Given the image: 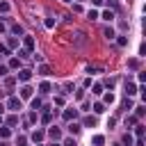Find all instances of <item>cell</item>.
<instances>
[{
  "instance_id": "1",
  "label": "cell",
  "mask_w": 146,
  "mask_h": 146,
  "mask_svg": "<svg viewBox=\"0 0 146 146\" xmlns=\"http://www.w3.org/2000/svg\"><path fill=\"white\" fill-rule=\"evenodd\" d=\"M23 46H25V50H34V39L32 36H23Z\"/></svg>"
},
{
  "instance_id": "2",
  "label": "cell",
  "mask_w": 146,
  "mask_h": 146,
  "mask_svg": "<svg viewBox=\"0 0 146 146\" xmlns=\"http://www.w3.org/2000/svg\"><path fill=\"white\" fill-rule=\"evenodd\" d=\"M30 78H32V71H27V68H23V71L18 73V80H21V82H27Z\"/></svg>"
},
{
  "instance_id": "3",
  "label": "cell",
  "mask_w": 146,
  "mask_h": 146,
  "mask_svg": "<svg viewBox=\"0 0 146 146\" xmlns=\"http://www.w3.org/2000/svg\"><path fill=\"white\" fill-rule=\"evenodd\" d=\"M7 107H9V110H21V100L11 96V98H9V103H7Z\"/></svg>"
},
{
  "instance_id": "4",
  "label": "cell",
  "mask_w": 146,
  "mask_h": 146,
  "mask_svg": "<svg viewBox=\"0 0 146 146\" xmlns=\"http://www.w3.org/2000/svg\"><path fill=\"white\" fill-rule=\"evenodd\" d=\"M91 141H94V146H103V144H105V137H103V135H94Z\"/></svg>"
},
{
  "instance_id": "5",
  "label": "cell",
  "mask_w": 146,
  "mask_h": 146,
  "mask_svg": "<svg viewBox=\"0 0 146 146\" xmlns=\"http://www.w3.org/2000/svg\"><path fill=\"white\" fill-rule=\"evenodd\" d=\"M30 96H32V87H27V84H25V87L21 89V98H30Z\"/></svg>"
},
{
  "instance_id": "6",
  "label": "cell",
  "mask_w": 146,
  "mask_h": 146,
  "mask_svg": "<svg viewBox=\"0 0 146 146\" xmlns=\"http://www.w3.org/2000/svg\"><path fill=\"white\" fill-rule=\"evenodd\" d=\"M75 116H78L75 110H66V112H64V119H66V121H71V119H75Z\"/></svg>"
},
{
  "instance_id": "7",
  "label": "cell",
  "mask_w": 146,
  "mask_h": 146,
  "mask_svg": "<svg viewBox=\"0 0 146 146\" xmlns=\"http://www.w3.org/2000/svg\"><path fill=\"white\" fill-rule=\"evenodd\" d=\"M68 130H71V135H78L82 128H80V123H68Z\"/></svg>"
},
{
  "instance_id": "8",
  "label": "cell",
  "mask_w": 146,
  "mask_h": 146,
  "mask_svg": "<svg viewBox=\"0 0 146 146\" xmlns=\"http://www.w3.org/2000/svg\"><path fill=\"white\" fill-rule=\"evenodd\" d=\"M103 100H105V103H107V105H112V103H114V100H116V98H114V94H112V91H110V94H105V96H103Z\"/></svg>"
},
{
  "instance_id": "9",
  "label": "cell",
  "mask_w": 146,
  "mask_h": 146,
  "mask_svg": "<svg viewBox=\"0 0 146 146\" xmlns=\"http://www.w3.org/2000/svg\"><path fill=\"white\" fill-rule=\"evenodd\" d=\"M32 139H34V141H41V139H43V130H34V132H32Z\"/></svg>"
},
{
  "instance_id": "10",
  "label": "cell",
  "mask_w": 146,
  "mask_h": 146,
  "mask_svg": "<svg viewBox=\"0 0 146 146\" xmlns=\"http://www.w3.org/2000/svg\"><path fill=\"white\" fill-rule=\"evenodd\" d=\"M87 18H89V21H96V18H98V11H96V9H89V11H87Z\"/></svg>"
},
{
  "instance_id": "11",
  "label": "cell",
  "mask_w": 146,
  "mask_h": 146,
  "mask_svg": "<svg viewBox=\"0 0 146 146\" xmlns=\"http://www.w3.org/2000/svg\"><path fill=\"white\" fill-rule=\"evenodd\" d=\"M103 18H105V21H114V11H112V9L103 11Z\"/></svg>"
},
{
  "instance_id": "12",
  "label": "cell",
  "mask_w": 146,
  "mask_h": 146,
  "mask_svg": "<svg viewBox=\"0 0 146 146\" xmlns=\"http://www.w3.org/2000/svg\"><path fill=\"white\" fill-rule=\"evenodd\" d=\"M125 94H128V96H132V94H137V89H135V84H130V82H128V84H125Z\"/></svg>"
},
{
  "instance_id": "13",
  "label": "cell",
  "mask_w": 146,
  "mask_h": 146,
  "mask_svg": "<svg viewBox=\"0 0 146 146\" xmlns=\"http://www.w3.org/2000/svg\"><path fill=\"white\" fill-rule=\"evenodd\" d=\"M94 112H96V114H103V112H105V105H103V103H96V105H94Z\"/></svg>"
},
{
  "instance_id": "14",
  "label": "cell",
  "mask_w": 146,
  "mask_h": 146,
  "mask_svg": "<svg viewBox=\"0 0 146 146\" xmlns=\"http://www.w3.org/2000/svg\"><path fill=\"white\" fill-rule=\"evenodd\" d=\"M103 34H105L107 39H114V30H112V27H105V30H103Z\"/></svg>"
},
{
  "instance_id": "15",
  "label": "cell",
  "mask_w": 146,
  "mask_h": 146,
  "mask_svg": "<svg viewBox=\"0 0 146 146\" xmlns=\"http://www.w3.org/2000/svg\"><path fill=\"white\" fill-rule=\"evenodd\" d=\"M50 137H52V139H59V137H62V132H59L57 128H50Z\"/></svg>"
},
{
  "instance_id": "16",
  "label": "cell",
  "mask_w": 146,
  "mask_h": 146,
  "mask_svg": "<svg viewBox=\"0 0 146 146\" xmlns=\"http://www.w3.org/2000/svg\"><path fill=\"white\" fill-rule=\"evenodd\" d=\"M39 89H41V94H48V91H50V84H48V82H41Z\"/></svg>"
},
{
  "instance_id": "17",
  "label": "cell",
  "mask_w": 146,
  "mask_h": 146,
  "mask_svg": "<svg viewBox=\"0 0 146 146\" xmlns=\"http://www.w3.org/2000/svg\"><path fill=\"white\" fill-rule=\"evenodd\" d=\"M9 66H11V68H18V66H21V59H16V57H14V59L9 62Z\"/></svg>"
},
{
  "instance_id": "18",
  "label": "cell",
  "mask_w": 146,
  "mask_h": 146,
  "mask_svg": "<svg viewBox=\"0 0 146 146\" xmlns=\"http://www.w3.org/2000/svg\"><path fill=\"white\" fill-rule=\"evenodd\" d=\"M32 110H41V100H39V98L32 100Z\"/></svg>"
},
{
  "instance_id": "19",
  "label": "cell",
  "mask_w": 146,
  "mask_h": 146,
  "mask_svg": "<svg viewBox=\"0 0 146 146\" xmlns=\"http://www.w3.org/2000/svg\"><path fill=\"white\" fill-rule=\"evenodd\" d=\"M9 135H11L9 128H0V137H9Z\"/></svg>"
},
{
  "instance_id": "20",
  "label": "cell",
  "mask_w": 146,
  "mask_h": 146,
  "mask_svg": "<svg viewBox=\"0 0 146 146\" xmlns=\"http://www.w3.org/2000/svg\"><path fill=\"white\" fill-rule=\"evenodd\" d=\"M84 125H96V119H94V116H89V119H84Z\"/></svg>"
},
{
  "instance_id": "21",
  "label": "cell",
  "mask_w": 146,
  "mask_h": 146,
  "mask_svg": "<svg viewBox=\"0 0 146 146\" xmlns=\"http://www.w3.org/2000/svg\"><path fill=\"white\" fill-rule=\"evenodd\" d=\"M46 27H48V30L55 27V21H52V18H46Z\"/></svg>"
},
{
  "instance_id": "22",
  "label": "cell",
  "mask_w": 146,
  "mask_h": 146,
  "mask_svg": "<svg viewBox=\"0 0 146 146\" xmlns=\"http://www.w3.org/2000/svg\"><path fill=\"white\" fill-rule=\"evenodd\" d=\"M119 46H121V48L128 46V39H125V36H119Z\"/></svg>"
},
{
  "instance_id": "23",
  "label": "cell",
  "mask_w": 146,
  "mask_h": 146,
  "mask_svg": "<svg viewBox=\"0 0 146 146\" xmlns=\"http://www.w3.org/2000/svg\"><path fill=\"white\" fill-rule=\"evenodd\" d=\"M11 30H14V34H21V32H23V27H21V25H14Z\"/></svg>"
},
{
  "instance_id": "24",
  "label": "cell",
  "mask_w": 146,
  "mask_h": 146,
  "mask_svg": "<svg viewBox=\"0 0 146 146\" xmlns=\"http://www.w3.org/2000/svg\"><path fill=\"white\" fill-rule=\"evenodd\" d=\"M39 73H43V75H48V73H50V68H48V66H41V68H39Z\"/></svg>"
},
{
  "instance_id": "25",
  "label": "cell",
  "mask_w": 146,
  "mask_h": 146,
  "mask_svg": "<svg viewBox=\"0 0 146 146\" xmlns=\"http://www.w3.org/2000/svg\"><path fill=\"white\" fill-rule=\"evenodd\" d=\"M141 135H144V125H137V137L141 139Z\"/></svg>"
},
{
  "instance_id": "26",
  "label": "cell",
  "mask_w": 146,
  "mask_h": 146,
  "mask_svg": "<svg viewBox=\"0 0 146 146\" xmlns=\"http://www.w3.org/2000/svg\"><path fill=\"white\" fill-rule=\"evenodd\" d=\"M123 144H128V146H130V144H132V137H130V135H125V137H123Z\"/></svg>"
},
{
  "instance_id": "27",
  "label": "cell",
  "mask_w": 146,
  "mask_h": 146,
  "mask_svg": "<svg viewBox=\"0 0 146 146\" xmlns=\"http://www.w3.org/2000/svg\"><path fill=\"white\" fill-rule=\"evenodd\" d=\"M0 11H9V5L7 2H0Z\"/></svg>"
},
{
  "instance_id": "28",
  "label": "cell",
  "mask_w": 146,
  "mask_h": 146,
  "mask_svg": "<svg viewBox=\"0 0 146 146\" xmlns=\"http://www.w3.org/2000/svg\"><path fill=\"white\" fill-rule=\"evenodd\" d=\"M64 146H75V139H66V141H64Z\"/></svg>"
},
{
  "instance_id": "29",
  "label": "cell",
  "mask_w": 146,
  "mask_h": 146,
  "mask_svg": "<svg viewBox=\"0 0 146 146\" xmlns=\"http://www.w3.org/2000/svg\"><path fill=\"white\" fill-rule=\"evenodd\" d=\"M27 141H25V137H18V146H25Z\"/></svg>"
},
{
  "instance_id": "30",
  "label": "cell",
  "mask_w": 146,
  "mask_h": 146,
  "mask_svg": "<svg viewBox=\"0 0 146 146\" xmlns=\"http://www.w3.org/2000/svg\"><path fill=\"white\" fill-rule=\"evenodd\" d=\"M0 52H2V55H9V50H7L5 46H0Z\"/></svg>"
},
{
  "instance_id": "31",
  "label": "cell",
  "mask_w": 146,
  "mask_h": 146,
  "mask_svg": "<svg viewBox=\"0 0 146 146\" xmlns=\"http://www.w3.org/2000/svg\"><path fill=\"white\" fill-rule=\"evenodd\" d=\"M91 2H94V5H96V7H100V5H103V2H105V0H91Z\"/></svg>"
},
{
  "instance_id": "32",
  "label": "cell",
  "mask_w": 146,
  "mask_h": 146,
  "mask_svg": "<svg viewBox=\"0 0 146 146\" xmlns=\"http://www.w3.org/2000/svg\"><path fill=\"white\" fill-rule=\"evenodd\" d=\"M7 73V66H0V75H5Z\"/></svg>"
},
{
  "instance_id": "33",
  "label": "cell",
  "mask_w": 146,
  "mask_h": 146,
  "mask_svg": "<svg viewBox=\"0 0 146 146\" xmlns=\"http://www.w3.org/2000/svg\"><path fill=\"white\" fill-rule=\"evenodd\" d=\"M0 32H5V25H2V23H0Z\"/></svg>"
},
{
  "instance_id": "34",
  "label": "cell",
  "mask_w": 146,
  "mask_h": 146,
  "mask_svg": "<svg viewBox=\"0 0 146 146\" xmlns=\"http://www.w3.org/2000/svg\"><path fill=\"white\" fill-rule=\"evenodd\" d=\"M114 146H123V144H114Z\"/></svg>"
},
{
  "instance_id": "35",
  "label": "cell",
  "mask_w": 146,
  "mask_h": 146,
  "mask_svg": "<svg viewBox=\"0 0 146 146\" xmlns=\"http://www.w3.org/2000/svg\"><path fill=\"white\" fill-rule=\"evenodd\" d=\"M52 146H62V144H52Z\"/></svg>"
},
{
  "instance_id": "36",
  "label": "cell",
  "mask_w": 146,
  "mask_h": 146,
  "mask_svg": "<svg viewBox=\"0 0 146 146\" xmlns=\"http://www.w3.org/2000/svg\"><path fill=\"white\" fill-rule=\"evenodd\" d=\"M66 2H71V0H66Z\"/></svg>"
}]
</instances>
